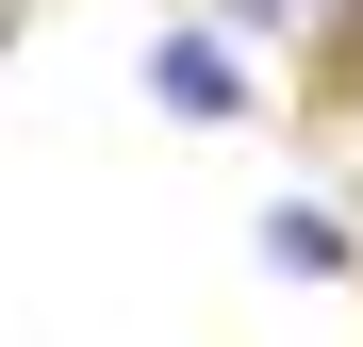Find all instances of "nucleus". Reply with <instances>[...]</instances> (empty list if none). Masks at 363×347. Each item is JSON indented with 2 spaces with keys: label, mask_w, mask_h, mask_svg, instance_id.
I'll list each match as a JSON object with an SVG mask.
<instances>
[{
  "label": "nucleus",
  "mask_w": 363,
  "mask_h": 347,
  "mask_svg": "<svg viewBox=\"0 0 363 347\" xmlns=\"http://www.w3.org/2000/svg\"><path fill=\"white\" fill-rule=\"evenodd\" d=\"M264 265H281V281H347V231H330L314 199H281V215H264Z\"/></svg>",
  "instance_id": "f03ea898"
},
{
  "label": "nucleus",
  "mask_w": 363,
  "mask_h": 347,
  "mask_svg": "<svg viewBox=\"0 0 363 347\" xmlns=\"http://www.w3.org/2000/svg\"><path fill=\"white\" fill-rule=\"evenodd\" d=\"M149 83H165L182 116H248V67H231L215 33H165V50H149Z\"/></svg>",
  "instance_id": "f257e3e1"
}]
</instances>
